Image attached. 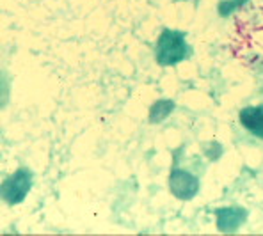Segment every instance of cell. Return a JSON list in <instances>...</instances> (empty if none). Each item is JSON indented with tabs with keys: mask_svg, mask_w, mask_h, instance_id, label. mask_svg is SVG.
Returning a JSON list of instances; mask_svg holds the SVG:
<instances>
[{
	"mask_svg": "<svg viewBox=\"0 0 263 236\" xmlns=\"http://www.w3.org/2000/svg\"><path fill=\"white\" fill-rule=\"evenodd\" d=\"M191 53V46L185 41V36L178 30L164 29L157 41V63L160 66H173Z\"/></svg>",
	"mask_w": 263,
	"mask_h": 236,
	"instance_id": "1",
	"label": "cell"
},
{
	"mask_svg": "<svg viewBox=\"0 0 263 236\" xmlns=\"http://www.w3.org/2000/svg\"><path fill=\"white\" fill-rule=\"evenodd\" d=\"M34 174L29 169H18L14 174H11L2 185V197L6 203L9 204H18L25 199V195L29 193L30 187H32Z\"/></svg>",
	"mask_w": 263,
	"mask_h": 236,
	"instance_id": "2",
	"label": "cell"
},
{
	"mask_svg": "<svg viewBox=\"0 0 263 236\" xmlns=\"http://www.w3.org/2000/svg\"><path fill=\"white\" fill-rule=\"evenodd\" d=\"M169 187H171V192L175 193L178 199L189 201L197 193L199 181H197L194 174L181 171V169H175L171 172V178H169Z\"/></svg>",
	"mask_w": 263,
	"mask_h": 236,
	"instance_id": "3",
	"label": "cell"
},
{
	"mask_svg": "<svg viewBox=\"0 0 263 236\" xmlns=\"http://www.w3.org/2000/svg\"><path fill=\"white\" fill-rule=\"evenodd\" d=\"M247 211L242 208H222L217 211V227L224 233L237 231L246 222Z\"/></svg>",
	"mask_w": 263,
	"mask_h": 236,
	"instance_id": "4",
	"label": "cell"
},
{
	"mask_svg": "<svg viewBox=\"0 0 263 236\" xmlns=\"http://www.w3.org/2000/svg\"><path fill=\"white\" fill-rule=\"evenodd\" d=\"M240 123L246 130L263 139V105L246 107L240 112Z\"/></svg>",
	"mask_w": 263,
	"mask_h": 236,
	"instance_id": "5",
	"label": "cell"
},
{
	"mask_svg": "<svg viewBox=\"0 0 263 236\" xmlns=\"http://www.w3.org/2000/svg\"><path fill=\"white\" fill-rule=\"evenodd\" d=\"M175 108V103L171 100H158L155 105L149 108V121L152 123H158L162 119H165Z\"/></svg>",
	"mask_w": 263,
	"mask_h": 236,
	"instance_id": "6",
	"label": "cell"
}]
</instances>
